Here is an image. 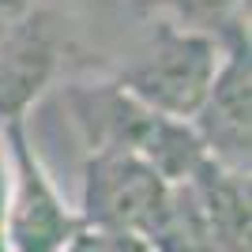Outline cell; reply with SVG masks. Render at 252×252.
Segmentation results:
<instances>
[{
    "mask_svg": "<svg viewBox=\"0 0 252 252\" xmlns=\"http://www.w3.org/2000/svg\"><path fill=\"white\" fill-rule=\"evenodd\" d=\"M241 38H249V34H241ZM230 42L162 15L151 27L147 42L136 49V57L121 68L113 83L125 94H132L139 105L192 125V117L200 113L203 98L226 61Z\"/></svg>",
    "mask_w": 252,
    "mask_h": 252,
    "instance_id": "1",
    "label": "cell"
},
{
    "mask_svg": "<svg viewBox=\"0 0 252 252\" xmlns=\"http://www.w3.org/2000/svg\"><path fill=\"white\" fill-rule=\"evenodd\" d=\"M68 98H72L75 125L83 128L91 151L94 147H121L128 155L143 158L169 185H189L192 173L207 158L196 132H192V125L139 105L117 83L72 87Z\"/></svg>",
    "mask_w": 252,
    "mask_h": 252,
    "instance_id": "2",
    "label": "cell"
},
{
    "mask_svg": "<svg viewBox=\"0 0 252 252\" xmlns=\"http://www.w3.org/2000/svg\"><path fill=\"white\" fill-rule=\"evenodd\" d=\"M8 147L4 252H75L83 219L57 189L53 173L27 136V121L0 128Z\"/></svg>",
    "mask_w": 252,
    "mask_h": 252,
    "instance_id": "3",
    "label": "cell"
},
{
    "mask_svg": "<svg viewBox=\"0 0 252 252\" xmlns=\"http://www.w3.org/2000/svg\"><path fill=\"white\" fill-rule=\"evenodd\" d=\"M173 185L162 181L143 158L121 147H94L83 169V230H98L105 241H132L155 226Z\"/></svg>",
    "mask_w": 252,
    "mask_h": 252,
    "instance_id": "4",
    "label": "cell"
},
{
    "mask_svg": "<svg viewBox=\"0 0 252 252\" xmlns=\"http://www.w3.org/2000/svg\"><path fill=\"white\" fill-rule=\"evenodd\" d=\"M192 132L203 155L233 173H249L252 147V72H249V38H233L200 113L192 117Z\"/></svg>",
    "mask_w": 252,
    "mask_h": 252,
    "instance_id": "5",
    "label": "cell"
},
{
    "mask_svg": "<svg viewBox=\"0 0 252 252\" xmlns=\"http://www.w3.org/2000/svg\"><path fill=\"white\" fill-rule=\"evenodd\" d=\"M61 64V27L49 11L31 8L0 42V128L27 121Z\"/></svg>",
    "mask_w": 252,
    "mask_h": 252,
    "instance_id": "6",
    "label": "cell"
},
{
    "mask_svg": "<svg viewBox=\"0 0 252 252\" xmlns=\"http://www.w3.org/2000/svg\"><path fill=\"white\" fill-rule=\"evenodd\" d=\"M189 189L203 211L215 252H249V173H233L203 158Z\"/></svg>",
    "mask_w": 252,
    "mask_h": 252,
    "instance_id": "7",
    "label": "cell"
},
{
    "mask_svg": "<svg viewBox=\"0 0 252 252\" xmlns=\"http://www.w3.org/2000/svg\"><path fill=\"white\" fill-rule=\"evenodd\" d=\"M241 4L245 0H155V8H166L169 19L196 27V31L219 34V38H241Z\"/></svg>",
    "mask_w": 252,
    "mask_h": 252,
    "instance_id": "8",
    "label": "cell"
},
{
    "mask_svg": "<svg viewBox=\"0 0 252 252\" xmlns=\"http://www.w3.org/2000/svg\"><path fill=\"white\" fill-rule=\"evenodd\" d=\"M27 11H31V0H0V42H4V34H8Z\"/></svg>",
    "mask_w": 252,
    "mask_h": 252,
    "instance_id": "9",
    "label": "cell"
},
{
    "mask_svg": "<svg viewBox=\"0 0 252 252\" xmlns=\"http://www.w3.org/2000/svg\"><path fill=\"white\" fill-rule=\"evenodd\" d=\"M4 200H8V147L0 136V252H4Z\"/></svg>",
    "mask_w": 252,
    "mask_h": 252,
    "instance_id": "10",
    "label": "cell"
},
{
    "mask_svg": "<svg viewBox=\"0 0 252 252\" xmlns=\"http://www.w3.org/2000/svg\"><path fill=\"white\" fill-rule=\"evenodd\" d=\"M136 4H143V8H155V0H136Z\"/></svg>",
    "mask_w": 252,
    "mask_h": 252,
    "instance_id": "11",
    "label": "cell"
}]
</instances>
